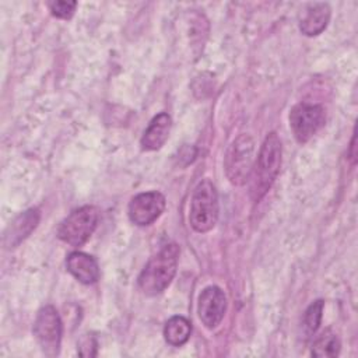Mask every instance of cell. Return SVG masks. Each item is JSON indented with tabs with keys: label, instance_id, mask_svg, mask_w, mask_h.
<instances>
[{
	"label": "cell",
	"instance_id": "1",
	"mask_svg": "<svg viewBox=\"0 0 358 358\" xmlns=\"http://www.w3.org/2000/svg\"><path fill=\"white\" fill-rule=\"evenodd\" d=\"M179 252L176 243H166L148 260L138 275V287L145 295L154 296L168 288L176 274Z\"/></svg>",
	"mask_w": 358,
	"mask_h": 358
},
{
	"label": "cell",
	"instance_id": "2",
	"mask_svg": "<svg viewBox=\"0 0 358 358\" xmlns=\"http://www.w3.org/2000/svg\"><path fill=\"white\" fill-rule=\"evenodd\" d=\"M281 141L278 136L273 131L264 138L257 159L253 165V178L250 196L253 201H259L271 187L281 166Z\"/></svg>",
	"mask_w": 358,
	"mask_h": 358
},
{
	"label": "cell",
	"instance_id": "3",
	"mask_svg": "<svg viewBox=\"0 0 358 358\" xmlns=\"http://www.w3.org/2000/svg\"><path fill=\"white\" fill-rule=\"evenodd\" d=\"M218 218V196L214 185L204 179L194 187L190 200L189 222L196 232L204 234L214 228Z\"/></svg>",
	"mask_w": 358,
	"mask_h": 358
},
{
	"label": "cell",
	"instance_id": "4",
	"mask_svg": "<svg viewBox=\"0 0 358 358\" xmlns=\"http://www.w3.org/2000/svg\"><path fill=\"white\" fill-rule=\"evenodd\" d=\"M98 221V208L94 206H83L71 211L62 221L57 228V236L71 246H81L91 238L96 229Z\"/></svg>",
	"mask_w": 358,
	"mask_h": 358
},
{
	"label": "cell",
	"instance_id": "5",
	"mask_svg": "<svg viewBox=\"0 0 358 358\" xmlns=\"http://www.w3.org/2000/svg\"><path fill=\"white\" fill-rule=\"evenodd\" d=\"M255 165V141L249 134H241L236 137L225 155L224 166L227 178L234 185H243Z\"/></svg>",
	"mask_w": 358,
	"mask_h": 358
},
{
	"label": "cell",
	"instance_id": "6",
	"mask_svg": "<svg viewBox=\"0 0 358 358\" xmlns=\"http://www.w3.org/2000/svg\"><path fill=\"white\" fill-rule=\"evenodd\" d=\"M34 336L48 357H56L62 341V320L52 305L43 306L34 323Z\"/></svg>",
	"mask_w": 358,
	"mask_h": 358
},
{
	"label": "cell",
	"instance_id": "7",
	"mask_svg": "<svg viewBox=\"0 0 358 358\" xmlns=\"http://www.w3.org/2000/svg\"><path fill=\"white\" fill-rule=\"evenodd\" d=\"M323 106L301 102L289 112V127L299 144L308 143L324 124Z\"/></svg>",
	"mask_w": 358,
	"mask_h": 358
},
{
	"label": "cell",
	"instance_id": "8",
	"mask_svg": "<svg viewBox=\"0 0 358 358\" xmlns=\"http://www.w3.org/2000/svg\"><path fill=\"white\" fill-rule=\"evenodd\" d=\"M165 210V197L162 193L152 190L134 196L127 208L129 218L138 227L152 224Z\"/></svg>",
	"mask_w": 358,
	"mask_h": 358
},
{
	"label": "cell",
	"instance_id": "9",
	"mask_svg": "<svg viewBox=\"0 0 358 358\" xmlns=\"http://www.w3.org/2000/svg\"><path fill=\"white\" fill-rule=\"evenodd\" d=\"M225 310H227V296L220 287L210 285L200 292L199 302H197V312L201 323L207 329L217 327L224 319Z\"/></svg>",
	"mask_w": 358,
	"mask_h": 358
},
{
	"label": "cell",
	"instance_id": "10",
	"mask_svg": "<svg viewBox=\"0 0 358 358\" xmlns=\"http://www.w3.org/2000/svg\"><path fill=\"white\" fill-rule=\"evenodd\" d=\"M171 126H172V120L168 113L162 112L154 116L148 127L144 130L143 137L140 140L141 148L144 151L159 150L169 137Z\"/></svg>",
	"mask_w": 358,
	"mask_h": 358
},
{
	"label": "cell",
	"instance_id": "11",
	"mask_svg": "<svg viewBox=\"0 0 358 358\" xmlns=\"http://www.w3.org/2000/svg\"><path fill=\"white\" fill-rule=\"evenodd\" d=\"M66 266L69 273L83 284H94L99 278L96 260L84 252H71L67 256Z\"/></svg>",
	"mask_w": 358,
	"mask_h": 358
},
{
	"label": "cell",
	"instance_id": "12",
	"mask_svg": "<svg viewBox=\"0 0 358 358\" xmlns=\"http://www.w3.org/2000/svg\"><path fill=\"white\" fill-rule=\"evenodd\" d=\"M38 222H39V213L36 208L24 211L10 224L4 236V243L7 246L18 245L36 228Z\"/></svg>",
	"mask_w": 358,
	"mask_h": 358
},
{
	"label": "cell",
	"instance_id": "13",
	"mask_svg": "<svg viewBox=\"0 0 358 358\" xmlns=\"http://www.w3.org/2000/svg\"><path fill=\"white\" fill-rule=\"evenodd\" d=\"M330 20V7L326 3L312 4L299 22V29L306 36H315L323 32Z\"/></svg>",
	"mask_w": 358,
	"mask_h": 358
},
{
	"label": "cell",
	"instance_id": "14",
	"mask_svg": "<svg viewBox=\"0 0 358 358\" xmlns=\"http://www.w3.org/2000/svg\"><path fill=\"white\" fill-rule=\"evenodd\" d=\"M192 333V323L183 316H172L164 327V337L173 347L183 345Z\"/></svg>",
	"mask_w": 358,
	"mask_h": 358
},
{
	"label": "cell",
	"instance_id": "15",
	"mask_svg": "<svg viewBox=\"0 0 358 358\" xmlns=\"http://www.w3.org/2000/svg\"><path fill=\"white\" fill-rule=\"evenodd\" d=\"M340 340L331 330H324L312 345L313 357H336L340 352Z\"/></svg>",
	"mask_w": 358,
	"mask_h": 358
},
{
	"label": "cell",
	"instance_id": "16",
	"mask_svg": "<svg viewBox=\"0 0 358 358\" xmlns=\"http://www.w3.org/2000/svg\"><path fill=\"white\" fill-rule=\"evenodd\" d=\"M324 302L322 299H317L309 305V308L305 312L303 316V326L309 334L315 333L322 322V313H323Z\"/></svg>",
	"mask_w": 358,
	"mask_h": 358
},
{
	"label": "cell",
	"instance_id": "17",
	"mask_svg": "<svg viewBox=\"0 0 358 358\" xmlns=\"http://www.w3.org/2000/svg\"><path fill=\"white\" fill-rule=\"evenodd\" d=\"M77 3L76 1H66V0H57V1H52L49 3V8L52 11V14L57 18H63V20H69L73 17L74 11H76Z\"/></svg>",
	"mask_w": 358,
	"mask_h": 358
},
{
	"label": "cell",
	"instance_id": "18",
	"mask_svg": "<svg viewBox=\"0 0 358 358\" xmlns=\"http://www.w3.org/2000/svg\"><path fill=\"white\" fill-rule=\"evenodd\" d=\"M80 345H81V347H80V351L84 350V348H87L84 357H92V355H95V352L91 351V348H96V343H95V340H94L92 337H85V338H83L81 343H80Z\"/></svg>",
	"mask_w": 358,
	"mask_h": 358
}]
</instances>
